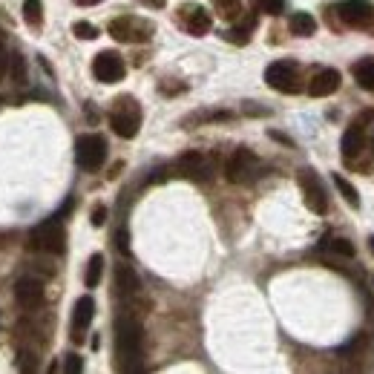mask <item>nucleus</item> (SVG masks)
Returning <instances> with one entry per match:
<instances>
[{"label": "nucleus", "instance_id": "16", "mask_svg": "<svg viewBox=\"0 0 374 374\" xmlns=\"http://www.w3.org/2000/svg\"><path fill=\"white\" fill-rule=\"evenodd\" d=\"M110 35L115 38V40H144V35L135 29V20H130V17H119V20H112L110 23Z\"/></svg>", "mask_w": 374, "mask_h": 374}, {"label": "nucleus", "instance_id": "17", "mask_svg": "<svg viewBox=\"0 0 374 374\" xmlns=\"http://www.w3.org/2000/svg\"><path fill=\"white\" fill-rule=\"evenodd\" d=\"M363 144H366V138H363V130H360V124H352L345 133H343V156L345 158H354L360 150H363Z\"/></svg>", "mask_w": 374, "mask_h": 374}, {"label": "nucleus", "instance_id": "32", "mask_svg": "<svg viewBox=\"0 0 374 374\" xmlns=\"http://www.w3.org/2000/svg\"><path fill=\"white\" fill-rule=\"evenodd\" d=\"M104 222H107V210H104V207H96V210H92V225L101 227Z\"/></svg>", "mask_w": 374, "mask_h": 374}, {"label": "nucleus", "instance_id": "25", "mask_svg": "<svg viewBox=\"0 0 374 374\" xmlns=\"http://www.w3.org/2000/svg\"><path fill=\"white\" fill-rule=\"evenodd\" d=\"M329 250L331 253H337V256H345V260H352V256H354V245L352 242H348V239H329Z\"/></svg>", "mask_w": 374, "mask_h": 374}, {"label": "nucleus", "instance_id": "4", "mask_svg": "<svg viewBox=\"0 0 374 374\" xmlns=\"http://www.w3.org/2000/svg\"><path fill=\"white\" fill-rule=\"evenodd\" d=\"M104 158H107V142L101 135L89 133V135H81L75 142V161H78L81 170H89V173L98 170L104 165Z\"/></svg>", "mask_w": 374, "mask_h": 374}, {"label": "nucleus", "instance_id": "1", "mask_svg": "<svg viewBox=\"0 0 374 374\" xmlns=\"http://www.w3.org/2000/svg\"><path fill=\"white\" fill-rule=\"evenodd\" d=\"M115 357L121 371H138L144 357V331L135 317L115 320Z\"/></svg>", "mask_w": 374, "mask_h": 374}, {"label": "nucleus", "instance_id": "14", "mask_svg": "<svg viewBox=\"0 0 374 374\" xmlns=\"http://www.w3.org/2000/svg\"><path fill=\"white\" fill-rule=\"evenodd\" d=\"M115 288L124 297H135L142 291V279H138V274L130 265H115Z\"/></svg>", "mask_w": 374, "mask_h": 374}, {"label": "nucleus", "instance_id": "6", "mask_svg": "<svg viewBox=\"0 0 374 374\" xmlns=\"http://www.w3.org/2000/svg\"><path fill=\"white\" fill-rule=\"evenodd\" d=\"M176 170L190 181H210V176H214V161H210L204 153L187 150L176 158Z\"/></svg>", "mask_w": 374, "mask_h": 374}, {"label": "nucleus", "instance_id": "8", "mask_svg": "<svg viewBox=\"0 0 374 374\" xmlns=\"http://www.w3.org/2000/svg\"><path fill=\"white\" fill-rule=\"evenodd\" d=\"M299 187H302V196H306V204L314 214H325L329 210V196H325L322 184H320V176L314 170H302L299 176Z\"/></svg>", "mask_w": 374, "mask_h": 374}, {"label": "nucleus", "instance_id": "18", "mask_svg": "<svg viewBox=\"0 0 374 374\" xmlns=\"http://www.w3.org/2000/svg\"><path fill=\"white\" fill-rule=\"evenodd\" d=\"M352 75H354V81H357V84H360L366 92H374V58L354 63Z\"/></svg>", "mask_w": 374, "mask_h": 374}, {"label": "nucleus", "instance_id": "22", "mask_svg": "<svg viewBox=\"0 0 374 374\" xmlns=\"http://www.w3.org/2000/svg\"><path fill=\"white\" fill-rule=\"evenodd\" d=\"M23 17H27L29 27H40V23H43V6H40V0H27V3H23Z\"/></svg>", "mask_w": 374, "mask_h": 374}, {"label": "nucleus", "instance_id": "21", "mask_svg": "<svg viewBox=\"0 0 374 374\" xmlns=\"http://www.w3.org/2000/svg\"><path fill=\"white\" fill-rule=\"evenodd\" d=\"M334 184H337V190L345 196V202L352 204V207H360V193H357V187L348 181V179H343L340 173H334Z\"/></svg>", "mask_w": 374, "mask_h": 374}, {"label": "nucleus", "instance_id": "20", "mask_svg": "<svg viewBox=\"0 0 374 374\" xmlns=\"http://www.w3.org/2000/svg\"><path fill=\"white\" fill-rule=\"evenodd\" d=\"M101 274H104V256L101 253H92L89 256V265H87V276H84L87 288H96L101 283Z\"/></svg>", "mask_w": 374, "mask_h": 374}, {"label": "nucleus", "instance_id": "11", "mask_svg": "<svg viewBox=\"0 0 374 374\" xmlns=\"http://www.w3.org/2000/svg\"><path fill=\"white\" fill-rule=\"evenodd\" d=\"M337 15L343 23H348V27H366L374 15V6L368 0H343L337 6Z\"/></svg>", "mask_w": 374, "mask_h": 374}, {"label": "nucleus", "instance_id": "29", "mask_svg": "<svg viewBox=\"0 0 374 374\" xmlns=\"http://www.w3.org/2000/svg\"><path fill=\"white\" fill-rule=\"evenodd\" d=\"M63 368H66V374H78V371H84V360L78 354H66Z\"/></svg>", "mask_w": 374, "mask_h": 374}, {"label": "nucleus", "instance_id": "24", "mask_svg": "<svg viewBox=\"0 0 374 374\" xmlns=\"http://www.w3.org/2000/svg\"><path fill=\"white\" fill-rule=\"evenodd\" d=\"M250 6L262 15H279L285 9V0H250Z\"/></svg>", "mask_w": 374, "mask_h": 374}, {"label": "nucleus", "instance_id": "35", "mask_svg": "<svg viewBox=\"0 0 374 374\" xmlns=\"http://www.w3.org/2000/svg\"><path fill=\"white\" fill-rule=\"evenodd\" d=\"M368 248H371V253H374V237H368Z\"/></svg>", "mask_w": 374, "mask_h": 374}, {"label": "nucleus", "instance_id": "33", "mask_svg": "<svg viewBox=\"0 0 374 374\" xmlns=\"http://www.w3.org/2000/svg\"><path fill=\"white\" fill-rule=\"evenodd\" d=\"M142 3H147V6H153V9H161L167 3V0H142Z\"/></svg>", "mask_w": 374, "mask_h": 374}, {"label": "nucleus", "instance_id": "9", "mask_svg": "<svg viewBox=\"0 0 374 374\" xmlns=\"http://www.w3.org/2000/svg\"><path fill=\"white\" fill-rule=\"evenodd\" d=\"M124 73H127V66H124L119 52H98L96 61H92V75H96L98 81H104V84L121 81Z\"/></svg>", "mask_w": 374, "mask_h": 374}, {"label": "nucleus", "instance_id": "34", "mask_svg": "<svg viewBox=\"0 0 374 374\" xmlns=\"http://www.w3.org/2000/svg\"><path fill=\"white\" fill-rule=\"evenodd\" d=\"M78 6H98V3H104V0H75Z\"/></svg>", "mask_w": 374, "mask_h": 374}, {"label": "nucleus", "instance_id": "19", "mask_svg": "<svg viewBox=\"0 0 374 374\" xmlns=\"http://www.w3.org/2000/svg\"><path fill=\"white\" fill-rule=\"evenodd\" d=\"M291 32L294 35H299V38H308V35H314L317 32V20L308 15V12H297V15H291Z\"/></svg>", "mask_w": 374, "mask_h": 374}, {"label": "nucleus", "instance_id": "12", "mask_svg": "<svg viewBox=\"0 0 374 374\" xmlns=\"http://www.w3.org/2000/svg\"><path fill=\"white\" fill-rule=\"evenodd\" d=\"M92 317H96V302H92V297H81L75 302V311H73V340L75 343L84 340V331L89 329Z\"/></svg>", "mask_w": 374, "mask_h": 374}, {"label": "nucleus", "instance_id": "2", "mask_svg": "<svg viewBox=\"0 0 374 374\" xmlns=\"http://www.w3.org/2000/svg\"><path fill=\"white\" fill-rule=\"evenodd\" d=\"M66 245V230L61 225V216L40 222L32 233H29V248L32 250H43V253H61Z\"/></svg>", "mask_w": 374, "mask_h": 374}, {"label": "nucleus", "instance_id": "26", "mask_svg": "<svg viewBox=\"0 0 374 374\" xmlns=\"http://www.w3.org/2000/svg\"><path fill=\"white\" fill-rule=\"evenodd\" d=\"M73 32H75V38H81V40H92V38H98V29L92 27V23H87V20H78L75 27H73Z\"/></svg>", "mask_w": 374, "mask_h": 374}, {"label": "nucleus", "instance_id": "28", "mask_svg": "<svg viewBox=\"0 0 374 374\" xmlns=\"http://www.w3.org/2000/svg\"><path fill=\"white\" fill-rule=\"evenodd\" d=\"M17 368H20V371H35V368H38V357L29 354V352H20V354H17Z\"/></svg>", "mask_w": 374, "mask_h": 374}, {"label": "nucleus", "instance_id": "30", "mask_svg": "<svg viewBox=\"0 0 374 374\" xmlns=\"http://www.w3.org/2000/svg\"><path fill=\"white\" fill-rule=\"evenodd\" d=\"M115 248H119L121 253H130V233H127V230H119V233H115Z\"/></svg>", "mask_w": 374, "mask_h": 374}, {"label": "nucleus", "instance_id": "31", "mask_svg": "<svg viewBox=\"0 0 374 374\" xmlns=\"http://www.w3.org/2000/svg\"><path fill=\"white\" fill-rule=\"evenodd\" d=\"M9 75V52L0 50V81H3Z\"/></svg>", "mask_w": 374, "mask_h": 374}, {"label": "nucleus", "instance_id": "15", "mask_svg": "<svg viewBox=\"0 0 374 374\" xmlns=\"http://www.w3.org/2000/svg\"><path fill=\"white\" fill-rule=\"evenodd\" d=\"M184 29L190 35H204L210 32V15L202 9V6H190L184 15Z\"/></svg>", "mask_w": 374, "mask_h": 374}, {"label": "nucleus", "instance_id": "3", "mask_svg": "<svg viewBox=\"0 0 374 374\" xmlns=\"http://www.w3.org/2000/svg\"><path fill=\"white\" fill-rule=\"evenodd\" d=\"M110 127L121 138H135L138 127H142V110H138V104L133 98L115 101V110L110 112Z\"/></svg>", "mask_w": 374, "mask_h": 374}, {"label": "nucleus", "instance_id": "5", "mask_svg": "<svg viewBox=\"0 0 374 374\" xmlns=\"http://www.w3.org/2000/svg\"><path fill=\"white\" fill-rule=\"evenodd\" d=\"M262 165H260V158H256L250 150H237L230 158H227V165H225V176L227 181L233 184H248L253 181L256 176H260Z\"/></svg>", "mask_w": 374, "mask_h": 374}, {"label": "nucleus", "instance_id": "7", "mask_svg": "<svg viewBox=\"0 0 374 374\" xmlns=\"http://www.w3.org/2000/svg\"><path fill=\"white\" fill-rule=\"evenodd\" d=\"M265 81L271 89L276 92H297L299 89V81H297V63L291 61H276L265 69Z\"/></svg>", "mask_w": 374, "mask_h": 374}, {"label": "nucleus", "instance_id": "27", "mask_svg": "<svg viewBox=\"0 0 374 374\" xmlns=\"http://www.w3.org/2000/svg\"><path fill=\"white\" fill-rule=\"evenodd\" d=\"M222 17H237L239 15V0H214Z\"/></svg>", "mask_w": 374, "mask_h": 374}, {"label": "nucleus", "instance_id": "13", "mask_svg": "<svg viewBox=\"0 0 374 374\" xmlns=\"http://www.w3.org/2000/svg\"><path fill=\"white\" fill-rule=\"evenodd\" d=\"M340 87V73L337 69H322V73H317L308 84V92L311 98H325V96H334Z\"/></svg>", "mask_w": 374, "mask_h": 374}, {"label": "nucleus", "instance_id": "10", "mask_svg": "<svg viewBox=\"0 0 374 374\" xmlns=\"http://www.w3.org/2000/svg\"><path fill=\"white\" fill-rule=\"evenodd\" d=\"M15 299H17V306L23 311H35L40 308V302H43V283L35 276H23L20 283L15 285Z\"/></svg>", "mask_w": 374, "mask_h": 374}, {"label": "nucleus", "instance_id": "23", "mask_svg": "<svg viewBox=\"0 0 374 374\" xmlns=\"http://www.w3.org/2000/svg\"><path fill=\"white\" fill-rule=\"evenodd\" d=\"M9 75H12V81H17V84L27 81V61H23L17 52H9Z\"/></svg>", "mask_w": 374, "mask_h": 374}]
</instances>
